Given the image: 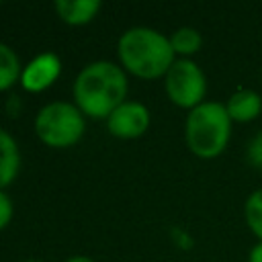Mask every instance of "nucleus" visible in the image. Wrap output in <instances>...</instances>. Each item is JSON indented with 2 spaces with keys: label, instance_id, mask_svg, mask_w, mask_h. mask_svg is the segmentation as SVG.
<instances>
[{
  "label": "nucleus",
  "instance_id": "obj_16",
  "mask_svg": "<svg viewBox=\"0 0 262 262\" xmlns=\"http://www.w3.org/2000/svg\"><path fill=\"white\" fill-rule=\"evenodd\" d=\"M248 262H262V242H256L248 252Z\"/></svg>",
  "mask_w": 262,
  "mask_h": 262
},
{
  "label": "nucleus",
  "instance_id": "obj_2",
  "mask_svg": "<svg viewBox=\"0 0 262 262\" xmlns=\"http://www.w3.org/2000/svg\"><path fill=\"white\" fill-rule=\"evenodd\" d=\"M117 53L123 70L143 80L164 78L176 61L170 37L151 27L127 29L119 37Z\"/></svg>",
  "mask_w": 262,
  "mask_h": 262
},
{
  "label": "nucleus",
  "instance_id": "obj_7",
  "mask_svg": "<svg viewBox=\"0 0 262 262\" xmlns=\"http://www.w3.org/2000/svg\"><path fill=\"white\" fill-rule=\"evenodd\" d=\"M61 74V59L57 57V53L53 51H45L39 53L37 57H33L27 66H23V74H20V86L27 92H43L49 86H53V82L59 78Z\"/></svg>",
  "mask_w": 262,
  "mask_h": 262
},
{
  "label": "nucleus",
  "instance_id": "obj_18",
  "mask_svg": "<svg viewBox=\"0 0 262 262\" xmlns=\"http://www.w3.org/2000/svg\"><path fill=\"white\" fill-rule=\"evenodd\" d=\"M23 262H43V260H23Z\"/></svg>",
  "mask_w": 262,
  "mask_h": 262
},
{
  "label": "nucleus",
  "instance_id": "obj_8",
  "mask_svg": "<svg viewBox=\"0 0 262 262\" xmlns=\"http://www.w3.org/2000/svg\"><path fill=\"white\" fill-rule=\"evenodd\" d=\"M225 108L233 123H252L262 115V96L252 88H239L229 94Z\"/></svg>",
  "mask_w": 262,
  "mask_h": 262
},
{
  "label": "nucleus",
  "instance_id": "obj_3",
  "mask_svg": "<svg viewBox=\"0 0 262 262\" xmlns=\"http://www.w3.org/2000/svg\"><path fill=\"white\" fill-rule=\"evenodd\" d=\"M233 121L227 115L225 102L205 100L188 111L184 121V139L190 154L203 160H213L227 149Z\"/></svg>",
  "mask_w": 262,
  "mask_h": 262
},
{
  "label": "nucleus",
  "instance_id": "obj_15",
  "mask_svg": "<svg viewBox=\"0 0 262 262\" xmlns=\"http://www.w3.org/2000/svg\"><path fill=\"white\" fill-rule=\"evenodd\" d=\"M12 213H14V207L10 196L4 190H0V231L12 221Z\"/></svg>",
  "mask_w": 262,
  "mask_h": 262
},
{
  "label": "nucleus",
  "instance_id": "obj_6",
  "mask_svg": "<svg viewBox=\"0 0 262 262\" xmlns=\"http://www.w3.org/2000/svg\"><path fill=\"white\" fill-rule=\"evenodd\" d=\"M149 121H151L149 108L143 102L125 100L121 106H117L108 115L106 129L111 135L119 139H137L147 131Z\"/></svg>",
  "mask_w": 262,
  "mask_h": 262
},
{
  "label": "nucleus",
  "instance_id": "obj_11",
  "mask_svg": "<svg viewBox=\"0 0 262 262\" xmlns=\"http://www.w3.org/2000/svg\"><path fill=\"white\" fill-rule=\"evenodd\" d=\"M20 74H23V66L16 51L6 43H0V92L20 82Z\"/></svg>",
  "mask_w": 262,
  "mask_h": 262
},
{
  "label": "nucleus",
  "instance_id": "obj_1",
  "mask_svg": "<svg viewBox=\"0 0 262 262\" xmlns=\"http://www.w3.org/2000/svg\"><path fill=\"white\" fill-rule=\"evenodd\" d=\"M127 90L125 70L108 59L84 66L72 86L74 104L90 119H108V115L127 100Z\"/></svg>",
  "mask_w": 262,
  "mask_h": 262
},
{
  "label": "nucleus",
  "instance_id": "obj_10",
  "mask_svg": "<svg viewBox=\"0 0 262 262\" xmlns=\"http://www.w3.org/2000/svg\"><path fill=\"white\" fill-rule=\"evenodd\" d=\"M98 10H100V2L96 0H57L55 2L57 16L72 27L88 25L98 14Z\"/></svg>",
  "mask_w": 262,
  "mask_h": 262
},
{
  "label": "nucleus",
  "instance_id": "obj_14",
  "mask_svg": "<svg viewBox=\"0 0 262 262\" xmlns=\"http://www.w3.org/2000/svg\"><path fill=\"white\" fill-rule=\"evenodd\" d=\"M246 160L250 166L262 170V131H258L246 145Z\"/></svg>",
  "mask_w": 262,
  "mask_h": 262
},
{
  "label": "nucleus",
  "instance_id": "obj_17",
  "mask_svg": "<svg viewBox=\"0 0 262 262\" xmlns=\"http://www.w3.org/2000/svg\"><path fill=\"white\" fill-rule=\"evenodd\" d=\"M63 262H94L90 256H82V254H78V256H70L68 260H63Z\"/></svg>",
  "mask_w": 262,
  "mask_h": 262
},
{
  "label": "nucleus",
  "instance_id": "obj_12",
  "mask_svg": "<svg viewBox=\"0 0 262 262\" xmlns=\"http://www.w3.org/2000/svg\"><path fill=\"white\" fill-rule=\"evenodd\" d=\"M170 43L176 55H180L182 59H190V55L201 51L203 35L194 27H180L170 35Z\"/></svg>",
  "mask_w": 262,
  "mask_h": 262
},
{
  "label": "nucleus",
  "instance_id": "obj_5",
  "mask_svg": "<svg viewBox=\"0 0 262 262\" xmlns=\"http://www.w3.org/2000/svg\"><path fill=\"white\" fill-rule=\"evenodd\" d=\"M164 90L172 104L192 111L194 106L205 102L207 76L192 59L176 57V61L164 76Z\"/></svg>",
  "mask_w": 262,
  "mask_h": 262
},
{
  "label": "nucleus",
  "instance_id": "obj_13",
  "mask_svg": "<svg viewBox=\"0 0 262 262\" xmlns=\"http://www.w3.org/2000/svg\"><path fill=\"white\" fill-rule=\"evenodd\" d=\"M244 219H246V225L252 231V235H256L258 242H262V186L252 190L246 196Z\"/></svg>",
  "mask_w": 262,
  "mask_h": 262
},
{
  "label": "nucleus",
  "instance_id": "obj_4",
  "mask_svg": "<svg viewBox=\"0 0 262 262\" xmlns=\"http://www.w3.org/2000/svg\"><path fill=\"white\" fill-rule=\"evenodd\" d=\"M86 129V119L82 111L63 100L47 102L39 108L35 117V133L37 137L47 145L55 149L72 147L76 145Z\"/></svg>",
  "mask_w": 262,
  "mask_h": 262
},
{
  "label": "nucleus",
  "instance_id": "obj_9",
  "mask_svg": "<svg viewBox=\"0 0 262 262\" xmlns=\"http://www.w3.org/2000/svg\"><path fill=\"white\" fill-rule=\"evenodd\" d=\"M20 168V149L16 139L0 127V190H4L16 178Z\"/></svg>",
  "mask_w": 262,
  "mask_h": 262
}]
</instances>
